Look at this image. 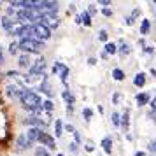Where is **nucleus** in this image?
<instances>
[{
  "label": "nucleus",
  "instance_id": "obj_19",
  "mask_svg": "<svg viewBox=\"0 0 156 156\" xmlns=\"http://www.w3.org/2000/svg\"><path fill=\"white\" fill-rule=\"evenodd\" d=\"M62 133H63V123H62V119H56V123H55V135L62 137Z\"/></svg>",
  "mask_w": 156,
  "mask_h": 156
},
{
  "label": "nucleus",
  "instance_id": "obj_27",
  "mask_svg": "<svg viewBox=\"0 0 156 156\" xmlns=\"http://www.w3.org/2000/svg\"><path fill=\"white\" fill-rule=\"evenodd\" d=\"M139 14H140V11H139V9H135L133 16H128V18H126V21H125V23H126V25H133V21H135L133 18H135V16H139Z\"/></svg>",
  "mask_w": 156,
  "mask_h": 156
},
{
  "label": "nucleus",
  "instance_id": "obj_14",
  "mask_svg": "<svg viewBox=\"0 0 156 156\" xmlns=\"http://www.w3.org/2000/svg\"><path fill=\"white\" fill-rule=\"evenodd\" d=\"M62 97H63V100L67 102V105H72V104H76V97L72 95L69 90H65L63 93H62Z\"/></svg>",
  "mask_w": 156,
  "mask_h": 156
},
{
  "label": "nucleus",
  "instance_id": "obj_8",
  "mask_svg": "<svg viewBox=\"0 0 156 156\" xmlns=\"http://www.w3.org/2000/svg\"><path fill=\"white\" fill-rule=\"evenodd\" d=\"M18 65H20L21 69H30V67H32V63H30V56L27 55V53L20 55V58H18Z\"/></svg>",
  "mask_w": 156,
  "mask_h": 156
},
{
  "label": "nucleus",
  "instance_id": "obj_4",
  "mask_svg": "<svg viewBox=\"0 0 156 156\" xmlns=\"http://www.w3.org/2000/svg\"><path fill=\"white\" fill-rule=\"evenodd\" d=\"M44 70H46V58H42V56H39L32 63V67H30V77H37V76H42L44 74Z\"/></svg>",
  "mask_w": 156,
  "mask_h": 156
},
{
  "label": "nucleus",
  "instance_id": "obj_40",
  "mask_svg": "<svg viewBox=\"0 0 156 156\" xmlns=\"http://www.w3.org/2000/svg\"><path fill=\"white\" fill-rule=\"evenodd\" d=\"M151 105H153V109H154V112H156V97L153 98V102H151Z\"/></svg>",
  "mask_w": 156,
  "mask_h": 156
},
{
  "label": "nucleus",
  "instance_id": "obj_26",
  "mask_svg": "<svg viewBox=\"0 0 156 156\" xmlns=\"http://www.w3.org/2000/svg\"><path fill=\"white\" fill-rule=\"evenodd\" d=\"M35 156H51V154L48 153V149L46 147H37L35 149Z\"/></svg>",
  "mask_w": 156,
  "mask_h": 156
},
{
  "label": "nucleus",
  "instance_id": "obj_44",
  "mask_svg": "<svg viewBox=\"0 0 156 156\" xmlns=\"http://www.w3.org/2000/svg\"><path fill=\"white\" fill-rule=\"evenodd\" d=\"M58 156H63V154H62V153H60V154H58Z\"/></svg>",
  "mask_w": 156,
  "mask_h": 156
},
{
  "label": "nucleus",
  "instance_id": "obj_35",
  "mask_svg": "<svg viewBox=\"0 0 156 156\" xmlns=\"http://www.w3.org/2000/svg\"><path fill=\"white\" fill-rule=\"evenodd\" d=\"M88 63L90 65H97V58H88Z\"/></svg>",
  "mask_w": 156,
  "mask_h": 156
},
{
  "label": "nucleus",
  "instance_id": "obj_29",
  "mask_svg": "<svg viewBox=\"0 0 156 156\" xmlns=\"http://www.w3.org/2000/svg\"><path fill=\"white\" fill-rule=\"evenodd\" d=\"M18 49H20L18 42H12L11 46H9V53H11V55H16V53H18Z\"/></svg>",
  "mask_w": 156,
  "mask_h": 156
},
{
  "label": "nucleus",
  "instance_id": "obj_6",
  "mask_svg": "<svg viewBox=\"0 0 156 156\" xmlns=\"http://www.w3.org/2000/svg\"><path fill=\"white\" fill-rule=\"evenodd\" d=\"M41 133H42V130L41 128H28L27 130V133H25V137L28 139L30 144H34V142H39V137H41Z\"/></svg>",
  "mask_w": 156,
  "mask_h": 156
},
{
  "label": "nucleus",
  "instance_id": "obj_1",
  "mask_svg": "<svg viewBox=\"0 0 156 156\" xmlns=\"http://www.w3.org/2000/svg\"><path fill=\"white\" fill-rule=\"evenodd\" d=\"M20 98H21L23 109L32 111V112H35V114H39L42 111V100H41V97H39L35 91H32V90H23V93L20 95Z\"/></svg>",
  "mask_w": 156,
  "mask_h": 156
},
{
  "label": "nucleus",
  "instance_id": "obj_39",
  "mask_svg": "<svg viewBox=\"0 0 156 156\" xmlns=\"http://www.w3.org/2000/svg\"><path fill=\"white\" fill-rule=\"evenodd\" d=\"M74 139H76V142H79V140H81V137H79V133H77V132H74Z\"/></svg>",
  "mask_w": 156,
  "mask_h": 156
},
{
  "label": "nucleus",
  "instance_id": "obj_36",
  "mask_svg": "<svg viewBox=\"0 0 156 156\" xmlns=\"http://www.w3.org/2000/svg\"><path fill=\"white\" fill-rule=\"evenodd\" d=\"M86 151H88V153H91V151H93V149H95V147H93V144H88V146H86Z\"/></svg>",
  "mask_w": 156,
  "mask_h": 156
},
{
  "label": "nucleus",
  "instance_id": "obj_22",
  "mask_svg": "<svg viewBox=\"0 0 156 156\" xmlns=\"http://www.w3.org/2000/svg\"><path fill=\"white\" fill-rule=\"evenodd\" d=\"M42 109L48 114L53 112V109H55V105H53V100H44V102H42Z\"/></svg>",
  "mask_w": 156,
  "mask_h": 156
},
{
  "label": "nucleus",
  "instance_id": "obj_32",
  "mask_svg": "<svg viewBox=\"0 0 156 156\" xmlns=\"http://www.w3.org/2000/svg\"><path fill=\"white\" fill-rule=\"evenodd\" d=\"M63 128L67 130V132H70V133H74V132H76V128L72 126V125H63Z\"/></svg>",
  "mask_w": 156,
  "mask_h": 156
},
{
  "label": "nucleus",
  "instance_id": "obj_34",
  "mask_svg": "<svg viewBox=\"0 0 156 156\" xmlns=\"http://www.w3.org/2000/svg\"><path fill=\"white\" fill-rule=\"evenodd\" d=\"M4 63V49H2V46H0V65Z\"/></svg>",
  "mask_w": 156,
  "mask_h": 156
},
{
  "label": "nucleus",
  "instance_id": "obj_7",
  "mask_svg": "<svg viewBox=\"0 0 156 156\" xmlns=\"http://www.w3.org/2000/svg\"><path fill=\"white\" fill-rule=\"evenodd\" d=\"M16 21H18V20H11L9 16H4V18H2V27L7 30L9 34H12V30H14V27H16Z\"/></svg>",
  "mask_w": 156,
  "mask_h": 156
},
{
  "label": "nucleus",
  "instance_id": "obj_37",
  "mask_svg": "<svg viewBox=\"0 0 156 156\" xmlns=\"http://www.w3.org/2000/svg\"><path fill=\"white\" fill-rule=\"evenodd\" d=\"M7 76H9V77H18L20 74H18V72H7Z\"/></svg>",
  "mask_w": 156,
  "mask_h": 156
},
{
  "label": "nucleus",
  "instance_id": "obj_31",
  "mask_svg": "<svg viewBox=\"0 0 156 156\" xmlns=\"http://www.w3.org/2000/svg\"><path fill=\"white\" fill-rule=\"evenodd\" d=\"M98 5H104V9H107L109 5H111V0H100Z\"/></svg>",
  "mask_w": 156,
  "mask_h": 156
},
{
  "label": "nucleus",
  "instance_id": "obj_28",
  "mask_svg": "<svg viewBox=\"0 0 156 156\" xmlns=\"http://www.w3.org/2000/svg\"><path fill=\"white\" fill-rule=\"evenodd\" d=\"M98 39L102 41V42H105L107 39H109V34H107V30H100V32H98Z\"/></svg>",
  "mask_w": 156,
  "mask_h": 156
},
{
  "label": "nucleus",
  "instance_id": "obj_33",
  "mask_svg": "<svg viewBox=\"0 0 156 156\" xmlns=\"http://www.w3.org/2000/svg\"><path fill=\"white\" fill-rule=\"evenodd\" d=\"M102 12L105 16H112V11H111V9H102Z\"/></svg>",
  "mask_w": 156,
  "mask_h": 156
},
{
  "label": "nucleus",
  "instance_id": "obj_24",
  "mask_svg": "<svg viewBox=\"0 0 156 156\" xmlns=\"http://www.w3.org/2000/svg\"><path fill=\"white\" fill-rule=\"evenodd\" d=\"M111 121H112V125L114 126H121V116L118 112H112V116H111Z\"/></svg>",
  "mask_w": 156,
  "mask_h": 156
},
{
  "label": "nucleus",
  "instance_id": "obj_21",
  "mask_svg": "<svg viewBox=\"0 0 156 156\" xmlns=\"http://www.w3.org/2000/svg\"><path fill=\"white\" fill-rule=\"evenodd\" d=\"M81 25H84V27H91V16L88 14V12H83V14H81Z\"/></svg>",
  "mask_w": 156,
  "mask_h": 156
},
{
  "label": "nucleus",
  "instance_id": "obj_18",
  "mask_svg": "<svg viewBox=\"0 0 156 156\" xmlns=\"http://www.w3.org/2000/svg\"><path fill=\"white\" fill-rule=\"evenodd\" d=\"M121 48H118V53H119L121 56H126L128 53H130V46H128L126 42H123V41H121Z\"/></svg>",
  "mask_w": 156,
  "mask_h": 156
},
{
  "label": "nucleus",
  "instance_id": "obj_38",
  "mask_svg": "<svg viewBox=\"0 0 156 156\" xmlns=\"http://www.w3.org/2000/svg\"><path fill=\"white\" fill-rule=\"evenodd\" d=\"M70 151H77V144H76V142H72L70 144Z\"/></svg>",
  "mask_w": 156,
  "mask_h": 156
},
{
  "label": "nucleus",
  "instance_id": "obj_11",
  "mask_svg": "<svg viewBox=\"0 0 156 156\" xmlns=\"http://www.w3.org/2000/svg\"><path fill=\"white\" fill-rule=\"evenodd\" d=\"M135 100H137L139 105H146V104L151 102V97H149V93H139V95L135 97Z\"/></svg>",
  "mask_w": 156,
  "mask_h": 156
},
{
  "label": "nucleus",
  "instance_id": "obj_16",
  "mask_svg": "<svg viewBox=\"0 0 156 156\" xmlns=\"http://www.w3.org/2000/svg\"><path fill=\"white\" fill-rule=\"evenodd\" d=\"M149 30H151V23H149V20H142V23H140V34H142V35H147Z\"/></svg>",
  "mask_w": 156,
  "mask_h": 156
},
{
  "label": "nucleus",
  "instance_id": "obj_13",
  "mask_svg": "<svg viewBox=\"0 0 156 156\" xmlns=\"http://www.w3.org/2000/svg\"><path fill=\"white\" fill-rule=\"evenodd\" d=\"M30 146H32V144L28 142V139H27L25 135H20V137H18V147L20 149H28Z\"/></svg>",
  "mask_w": 156,
  "mask_h": 156
},
{
  "label": "nucleus",
  "instance_id": "obj_9",
  "mask_svg": "<svg viewBox=\"0 0 156 156\" xmlns=\"http://www.w3.org/2000/svg\"><path fill=\"white\" fill-rule=\"evenodd\" d=\"M100 146H102V149L105 151L107 154H111V153H112V139H111V137H104Z\"/></svg>",
  "mask_w": 156,
  "mask_h": 156
},
{
  "label": "nucleus",
  "instance_id": "obj_30",
  "mask_svg": "<svg viewBox=\"0 0 156 156\" xmlns=\"http://www.w3.org/2000/svg\"><path fill=\"white\" fill-rule=\"evenodd\" d=\"M121 100H123V95H121V93H114V95H112V104H116V105H118Z\"/></svg>",
  "mask_w": 156,
  "mask_h": 156
},
{
  "label": "nucleus",
  "instance_id": "obj_42",
  "mask_svg": "<svg viewBox=\"0 0 156 156\" xmlns=\"http://www.w3.org/2000/svg\"><path fill=\"white\" fill-rule=\"evenodd\" d=\"M100 56H102V58H104V60H105V58H107V56H109V55H107L105 51H102V53H100Z\"/></svg>",
  "mask_w": 156,
  "mask_h": 156
},
{
  "label": "nucleus",
  "instance_id": "obj_3",
  "mask_svg": "<svg viewBox=\"0 0 156 156\" xmlns=\"http://www.w3.org/2000/svg\"><path fill=\"white\" fill-rule=\"evenodd\" d=\"M32 27H34V39H37V41L42 42V41L51 37V30L48 27H44L42 23H34Z\"/></svg>",
  "mask_w": 156,
  "mask_h": 156
},
{
  "label": "nucleus",
  "instance_id": "obj_43",
  "mask_svg": "<svg viewBox=\"0 0 156 156\" xmlns=\"http://www.w3.org/2000/svg\"><path fill=\"white\" fill-rule=\"evenodd\" d=\"M135 156H146V153H135Z\"/></svg>",
  "mask_w": 156,
  "mask_h": 156
},
{
  "label": "nucleus",
  "instance_id": "obj_2",
  "mask_svg": "<svg viewBox=\"0 0 156 156\" xmlns=\"http://www.w3.org/2000/svg\"><path fill=\"white\" fill-rule=\"evenodd\" d=\"M18 46H20V49L25 51L27 55H28V53H41V51L44 49V42L37 41V39H21V41L18 42Z\"/></svg>",
  "mask_w": 156,
  "mask_h": 156
},
{
  "label": "nucleus",
  "instance_id": "obj_20",
  "mask_svg": "<svg viewBox=\"0 0 156 156\" xmlns=\"http://www.w3.org/2000/svg\"><path fill=\"white\" fill-rule=\"evenodd\" d=\"M41 91H44L48 97H51L53 95V90H51V84L48 83V81H42V84H41Z\"/></svg>",
  "mask_w": 156,
  "mask_h": 156
},
{
  "label": "nucleus",
  "instance_id": "obj_10",
  "mask_svg": "<svg viewBox=\"0 0 156 156\" xmlns=\"http://www.w3.org/2000/svg\"><path fill=\"white\" fill-rule=\"evenodd\" d=\"M133 84L137 86V88H144V86H146V74H144V72H139L133 77Z\"/></svg>",
  "mask_w": 156,
  "mask_h": 156
},
{
  "label": "nucleus",
  "instance_id": "obj_15",
  "mask_svg": "<svg viewBox=\"0 0 156 156\" xmlns=\"http://www.w3.org/2000/svg\"><path fill=\"white\" fill-rule=\"evenodd\" d=\"M58 74H60V79H62V83H63V84H67V76H69V69H67V67H65L63 63H60V72H58Z\"/></svg>",
  "mask_w": 156,
  "mask_h": 156
},
{
  "label": "nucleus",
  "instance_id": "obj_23",
  "mask_svg": "<svg viewBox=\"0 0 156 156\" xmlns=\"http://www.w3.org/2000/svg\"><path fill=\"white\" fill-rule=\"evenodd\" d=\"M112 77L116 81H125V72L121 70V69H114L112 70Z\"/></svg>",
  "mask_w": 156,
  "mask_h": 156
},
{
  "label": "nucleus",
  "instance_id": "obj_17",
  "mask_svg": "<svg viewBox=\"0 0 156 156\" xmlns=\"http://www.w3.org/2000/svg\"><path fill=\"white\" fill-rule=\"evenodd\" d=\"M104 51H105L107 55H116V53H118V46L112 44V42H107L105 48H104Z\"/></svg>",
  "mask_w": 156,
  "mask_h": 156
},
{
  "label": "nucleus",
  "instance_id": "obj_41",
  "mask_svg": "<svg viewBox=\"0 0 156 156\" xmlns=\"http://www.w3.org/2000/svg\"><path fill=\"white\" fill-rule=\"evenodd\" d=\"M153 51H154V49H153V48L149 46V48H146V49H144V53H153Z\"/></svg>",
  "mask_w": 156,
  "mask_h": 156
},
{
  "label": "nucleus",
  "instance_id": "obj_5",
  "mask_svg": "<svg viewBox=\"0 0 156 156\" xmlns=\"http://www.w3.org/2000/svg\"><path fill=\"white\" fill-rule=\"evenodd\" d=\"M39 142H41L42 146H46V149H56L55 137H53V135H49L48 132H42V133H41V137H39Z\"/></svg>",
  "mask_w": 156,
  "mask_h": 156
},
{
  "label": "nucleus",
  "instance_id": "obj_25",
  "mask_svg": "<svg viewBox=\"0 0 156 156\" xmlns=\"http://www.w3.org/2000/svg\"><path fill=\"white\" fill-rule=\"evenodd\" d=\"M83 116H84L86 121H90L93 118V111L90 109V107H84V109H83Z\"/></svg>",
  "mask_w": 156,
  "mask_h": 156
},
{
  "label": "nucleus",
  "instance_id": "obj_12",
  "mask_svg": "<svg viewBox=\"0 0 156 156\" xmlns=\"http://www.w3.org/2000/svg\"><path fill=\"white\" fill-rule=\"evenodd\" d=\"M128 123H130V111L125 109V112L121 116V128H123L125 132H128Z\"/></svg>",
  "mask_w": 156,
  "mask_h": 156
}]
</instances>
